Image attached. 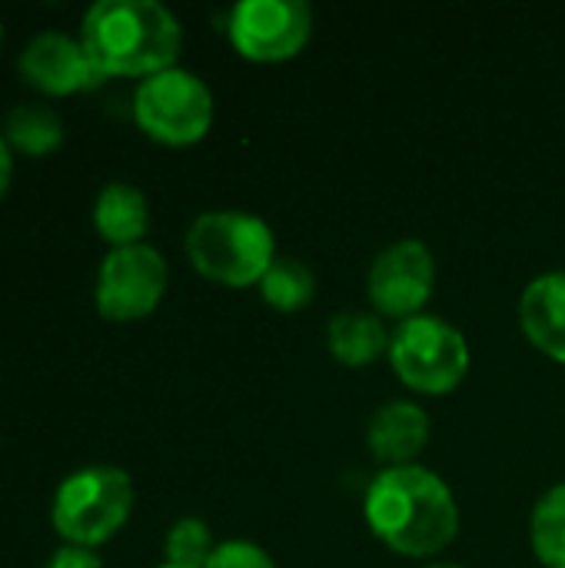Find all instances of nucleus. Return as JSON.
Here are the masks:
<instances>
[{
    "instance_id": "f257e3e1",
    "label": "nucleus",
    "mask_w": 565,
    "mask_h": 568,
    "mask_svg": "<svg viewBox=\"0 0 565 568\" xmlns=\"http://www.w3.org/2000/svg\"><path fill=\"white\" fill-rule=\"evenodd\" d=\"M366 526L400 556H436L460 532V506L446 479L426 466L383 469L363 499Z\"/></svg>"
},
{
    "instance_id": "f03ea898",
    "label": "nucleus",
    "mask_w": 565,
    "mask_h": 568,
    "mask_svg": "<svg viewBox=\"0 0 565 568\" xmlns=\"http://www.w3.org/2000/svg\"><path fill=\"white\" fill-rule=\"evenodd\" d=\"M80 43L100 77H153L173 67L183 30L157 0H97L80 23Z\"/></svg>"
},
{
    "instance_id": "7ed1b4c3",
    "label": "nucleus",
    "mask_w": 565,
    "mask_h": 568,
    "mask_svg": "<svg viewBox=\"0 0 565 568\" xmlns=\"http://www.w3.org/2000/svg\"><path fill=\"white\" fill-rule=\"evenodd\" d=\"M193 270L223 286H253L276 260V240L263 216L246 210L200 213L186 230Z\"/></svg>"
},
{
    "instance_id": "20e7f679",
    "label": "nucleus",
    "mask_w": 565,
    "mask_h": 568,
    "mask_svg": "<svg viewBox=\"0 0 565 568\" xmlns=\"http://www.w3.org/2000/svg\"><path fill=\"white\" fill-rule=\"evenodd\" d=\"M133 509V483L117 466H83L70 473L50 506L53 529L67 546H103L113 539Z\"/></svg>"
},
{
    "instance_id": "39448f33",
    "label": "nucleus",
    "mask_w": 565,
    "mask_h": 568,
    "mask_svg": "<svg viewBox=\"0 0 565 568\" xmlns=\"http://www.w3.org/2000/svg\"><path fill=\"white\" fill-rule=\"evenodd\" d=\"M390 363L393 373L416 393H450L463 383L470 369L466 336L443 316L416 313L400 320L390 333Z\"/></svg>"
},
{
    "instance_id": "423d86ee",
    "label": "nucleus",
    "mask_w": 565,
    "mask_h": 568,
    "mask_svg": "<svg viewBox=\"0 0 565 568\" xmlns=\"http://www.w3.org/2000/svg\"><path fill=\"white\" fill-rule=\"evenodd\" d=\"M133 116L147 136L170 146H186L206 136L213 123V93L196 73L167 67L140 80L133 93Z\"/></svg>"
},
{
    "instance_id": "0eeeda50",
    "label": "nucleus",
    "mask_w": 565,
    "mask_h": 568,
    "mask_svg": "<svg viewBox=\"0 0 565 568\" xmlns=\"http://www.w3.org/2000/svg\"><path fill=\"white\" fill-rule=\"evenodd\" d=\"M167 293V260L147 246H117L107 253L97 276V310L103 320L130 323L157 310Z\"/></svg>"
},
{
    "instance_id": "6e6552de",
    "label": "nucleus",
    "mask_w": 565,
    "mask_h": 568,
    "mask_svg": "<svg viewBox=\"0 0 565 568\" xmlns=\"http://www.w3.org/2000/svg\"><path fill=\"white\" fill-rule=\"evenodd\" d=\"M230 40L246 60L276 63L296 57L313 33L306 0H240L230 10Z\"/></svg>"
},
{
    "instance_id": "1a4fd4ad",
    "label": "nucleus",
    "mask_w": 565,
    "mask_h": 568,
    "mask_svg": "<svg viewBox=\"0 0 565 568\" xmlns=\"http://www.w3.org/2000/svg\"><path fill=\"white\" fill-rule=\"evenodd\" d=\"M436 286V256L423 240H396L376 253L366 273V293L380 316H416Z\"/></svg>"
},
{
    "instance_id": "9d476101",
    "label": "nucleus",
    "mask_w": 565,
    "mask_h": 568,
    "mask_svg": "<svg viewBox=\"0 0 565 568\" xmlns=\"http://www.w3.org/2000/svg\"><path fill=\"white\" fill-rule=\"evenodd\" d=\"M20 73L33 90L50 93V97L80 93V90H90L93 83H100V70L93 67L80 37L60 33V30L37 33L23 47Z\"/></svg>"
},
{
    "instance_id": "9b49d317",
    "label": "nucleus",
    "mask_w": 565,
    "mask_h": 568,
    "mask_svg": "<svg viewBox=\"0 0 565 568\" xmlns=\"http://www.w3.org/2000/svg\"><path fill=\"white\" fill-rule=\"evenodd\" d=\"M430 413L420 403L393 399L383 403L366 426V446L373 459H380L386 469L393 466H413L420 453L430 443Z\"/></svg>"
},
{
    "instance_id": "f8f14e48",
    "label": "nucleus",
    "mask_w": 565,
    "mask_h": 568,
    "mask_svg": "<svg viewBox=\"0 0 565 568\" xmlns=\"http://www.w3.org/2000/svg\"><path fill=\"white\" fill-rule=\"evenodd\" d=\"M519 323L539 353L565 363V270L543 273L523 290Z\"/></svg>"
},
{
    "instance_id": "ddd939ff",
    "label": "nucleus",
    "mask_w": 565,
    "mask_h": 568,
    "mask_svg": "<svg viewBox=\"0 0 565 568\" xmlns=\"http://www.w3.org/2000/svg\"><path fill=\"white\" fill-rule=\"evenodd\" d=\"M93 226L113 250L137 246L150 230V203L130 183H107L93 203Z\"/></svg>"
},
{
    "instance_id": "4468645a",
    "label": "nucleus",
    "mask_w": 565,
    "mask_h": 568,
    "mask_svg": "<svg viewBox=\"0 0 565 568\" xmlns=\"http://www.w3.org/2000/svg\"><path fill=\"white\" fill-rule=\"evenodd\" d=\"M326 346L343 366H370L383 353H390V329L380 313L343 310L326 326Z\"/></svg>"
},
{
    "instance_id": "2eb2a0df",
    "label": "nucleus",
    "mask_w": 565,
    "mask_h": 568,
    "mask_svg": "<svg viewBox=\"0 0 565 568\" xmlns=\"http://www.w3.org/2000/svg\"><path fill=\"white\" fill-rule=\"evenodd\" d=\"M3 140L10 150H20L27 156H43L60 146L63 123L43 103H20L3 120Z\"/></svg>"
},
{
    "instance_id": "dca6fc26",
    "label": "nucleus",
    "mask_w": 565,
    "mask_h": 568,
    "mask_svg": "<svg viewBox=\"0 0 565 568\" xmlns=\"http://www.w3.org/2000/svg\"><path fill=\"white\" fill-rule=\"evenodd\" d=\"M316 293V276L303 260L293 256H276L273 266L263 273L260 280V296L266 306L280 310V313H293L303 310Z\"/></svg>"
},
{
    "instance_id": "f3484780",
    "label": "nucleus",
    "mask_w": 565,
    "mask_h": 568,
    "mask_svg": "<svg viewBox=\"0 0 565 568\" xmlns=\"http://www.w3.org/2000/svg\"><path fill=\"white\" fill-rule=\"evenodd\" d=\"M529 542L543 566L565 568V483L543 493V499L533 506Z\"/></svg>"
},
{
    "instance_id": "a211bd4d",
    "label": "nucleus",
    "mask_w": 565,
    "mask_h": 568,
    "mask_svg": "<svg viewBox=\"0 0 565 568\" xmlns=\"http://www.w3.org/2000/svg\"><path fill=\"white\" fill-rule=\"evenodd\" d=\"M213 536H210V526L203 519H180L170 526L167 532V542H163V552H167V562L170 566L183 568H203L213 556Z\"/></svg>"
},
{
    "instance_id": "6ab92c4d",
    "label": "nucleus",
    "mask_w": 565,
    "mask_h": 568,
    "mask_svg": "<svg viewBox=\"0 0 565 568\" xmlns=\"http://www.w3.org/2000/svg\"><path fill=\"white\" fill-rule=\"evenodd\" d=\"M203 568H276L273 556L246 539H226L213 549L210 562Z\"/></svg>"
},
{
    "instance_id": "aec40b11",
    "label": "nucleus",
    "mask_w": 565,
    "mask_h": 568,
    "mask_svg": "<svg viewBox=\"0 0 565 568\" xmlns=\"http://www.w3.org/2000/svg\"><path fill=\"white\" fill-rule=\"evenodd\" d=\"M47 568H103V562L97 559L93 549L83 546H63L53 552V559L47 562Z\"/></svg>"
},
{
    "instance_id": "412c9836",
    "label": "nucleus",
    "mask_w": 565,
    "mask_h": 568,
    "mask_svg": "<svg viewBox=\"0 0 565 568\" xmlns=\"http://www.w3.org/2000/svg\"><path fill=\"white\" fill-rule=\"evenodd\" d=\"M10 173H13L10 146H7V140L0 136V196H3V193H7V186H10Z\"/></svg>"
},
{
    "instance_id": "4be33fe9",
    "label": "nucleus",
    "mask_w": 565,
    "mask_h": 568,
    "mask_svg": "<svg viewBox=\"0 0 565 568\" xmlns=\"http://www.w3.org/2000/svg\"><path fill=\"white\" fill-rule=\"evenodd\" d=\"M426 568H463V566H453V562H440V566H426Z\"/></svg>"
},
{
    "instance_id": "5701e85b",
    "label": "nucleus",
    "mask_w": 565,
    "mask_h": 568,
    "mask_svg": "<svg viewBox=\"0 0 565 568\" xmlns=\"http://www.w3.org/2000/svg\"><path fill=\"white\" fill-rule=\"evenodd\" d=\"M160 568H183V566H170V562H163V566Z\"/></svg>"
},
{
    "instance_id": "b1692460",
    "label": "nucleus",
    "mask_w": 565,
    "mask_h": 568,
    "mask_svg": "<svg viewBox=\"0 0 565 568\" xmlns=\"http://www.w3.org/2000/svg\"><path fill=\"white\" fill-rule=\"evenodd\" d=\"M0 43H3V27H0Z\"/></svg>"
}]
</instances>
